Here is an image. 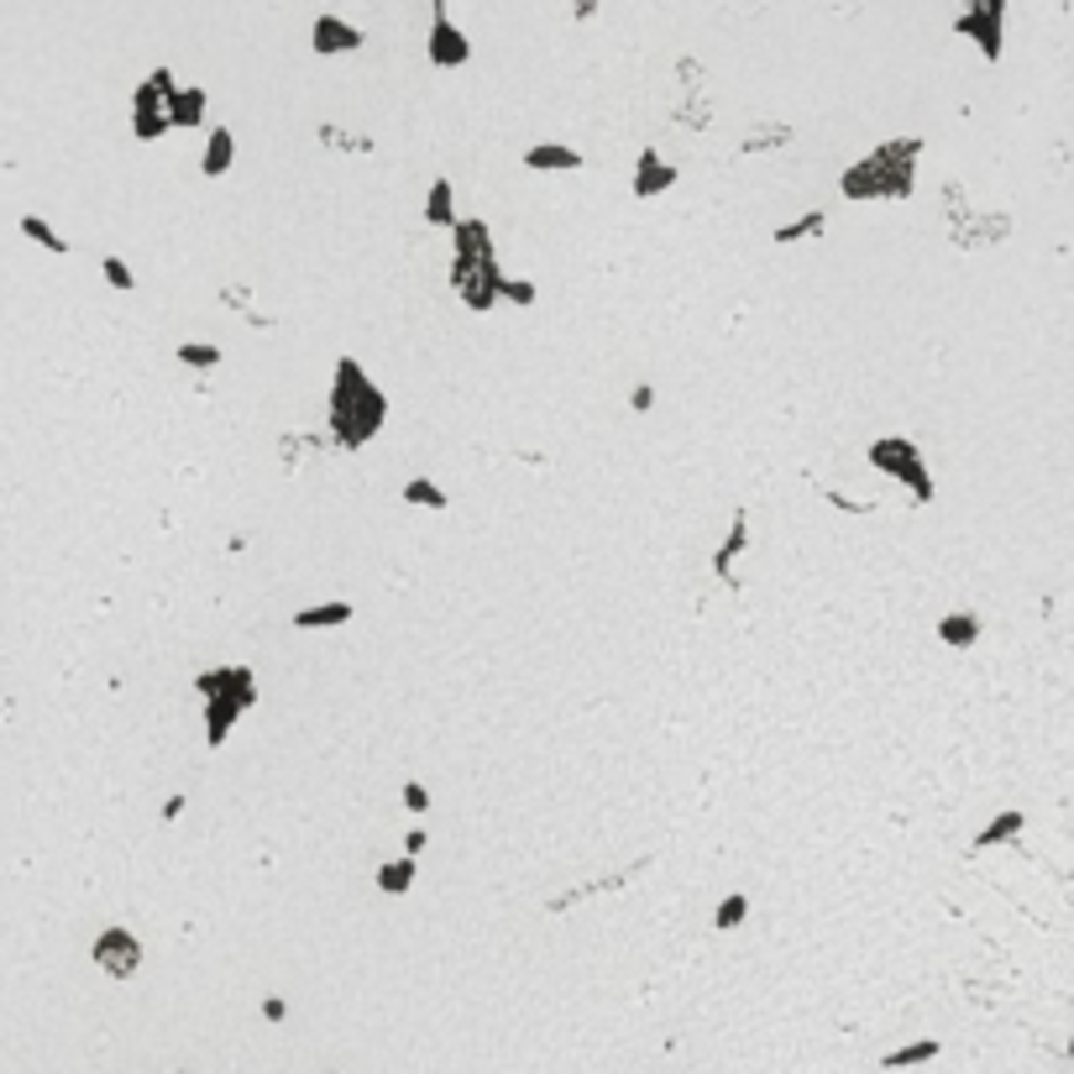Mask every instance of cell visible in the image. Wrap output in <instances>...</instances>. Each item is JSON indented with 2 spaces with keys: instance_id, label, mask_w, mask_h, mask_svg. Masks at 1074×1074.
Instances as JSON below:
<instances>
[{
  "instance_id": "4dcf8cb0",
  "label": "cell",
  "mask_w": 1074,
  "mask_h": 1074,
  "mask_svg": "<svg viewBox=\"0 0 1074 1074\" xmlns=\"http://www.w3.org/2000/svg\"><path fill=\"white\" fill-rule=\"evenodd\" d=\"M823 503H828V509H838V514H870V509H876V503H855V498L838 493V488H823Z\"/></svg>"
},
{
  "instance_id": "2e32d148",
  "label": "cell",
  "mask_w": 1074,
  "mask_h": 1074,
  "mask_svg": "<svg viewBox=\"0 0 1074 1074\" xmlns=\"http://www.w3.org/2000/svg\"><path fill=\"white\" fill-rule=\"evenodd\" d=\"M357 618V603H346V597H336V603H310V608H294V629H341V624H352Z\"/></svg>"
},
{
  "instance_id": "30bf717a",
  "label": "cell",
  "mask_w": 1074,
  "mask_h": 1074,
  "mask_svg": "<svg viewBox=\"0 0 1074 1074\" xmlns=\"http://www.w3.org/2000/svg\"><path fill=\"white\" fill-rule=\"evenodd\" d=\"M750 551V509H734L729 514V530H723V540H718V551H713V577L723 582V587H739V572H734V561Z\"/></svg>"
},
{
  "instance_id": "277c9868",
  "label": "cell",
  "mask_w": 1074,
  "mask_h": 1074,
  "mask_svg": "<svg viewBox=\"0 0 1074 1074\" xmlns=\"http://www.w3.org/2000/svg\"><path fill=\"white\" fill-rule=\"evenodd\" d=\"M195 692L205 702V744L220 750L241 723V713L258 702V671L252 666H210V671H195Z\"/></svg>"
},
{
  "instance_id": "d590c367",
  "label": "cell",
  "mask_w": 1074,
  "mask_h": 1074,
  "mask_svg": "<svg viewBox=\"0 0 1074 1074\" xmlns=\"http://www.w3.org/2000/svg\"><path fill=\"white\" fill-rule=\"evenodd\" d=\"M1070 1059H1074V1033H1070Z\"/></svg>"
},
{
  "instance_id": "836d02e7",
  "label": "cell",
  "mask_w": 1074,
  "mask_h": 1074,
  "mask_svg": "<svg viewBox=\"0 0 1074 1074\" xmlns=\"http://www.w3.org/2000/svg\"><path fill=\"white\" fill-rule=\"evenodd\" d=\"M425 844H430V834H425V828H409V834H404V859H419L425 855Z\"/></svg>"
},
{
  "instance_id": "9a60e30c",
  "label": "cell",
  "mask_w": 1074,
  "mask_h": 1074,
  "mask_svg": "<svg viewBox=\"0 0 1074 1074\" xmlns=\"http://www.w3.org/2000/svg\"><path fill=\"white\" fill-rule=\"evenodd\" d=\"M231 163H237V132L231 126H210L205 132V153H199V174L205 179H220Z\"/></svg>"
},
{
  "instance_id": "f546056e",
  "label": "cell",
  "mask_w": 1074,
  "mask_h": 1074,
  "mask_svg": "<svg viewBox=\"0 0 1074 1074\" xmlns=\"http://www.w3.org/2000/svg\"><path fill=\"white\" fill-rule=\"evenodd\" d=\"M398 796H404V807H409V813H430V802H436L425 781H404V792H398Z\"/></svg>"
},
{
  "instance_id": "d6a6232c",
  "label": "cell",
  "mask_w": 1074,
  "mask_h": 1074,
  "mask_svg": "<svg viewBox=\"0 0 1074 1074\" xmlns=\"http://www.w3.org/2000/svg\"><path fill=\"white\" fill-rule=\"evenodd\" d=\"M283 1016H289V1001H283L279 991L262 995V1022H283Z\"/></svg>"
},
{
  "instance_id": "ba28073f",
  "label": "cell",
  "mask_w": 1074,
  "mask_h": 1074,
  "mask_svg": "<svg viewBox=\"0 0 1074 1074\" xmlns=\"http://www.w3.org/2000/svg\"><path fill=\"white\" fill-rule=\"evenodd\" d=\"M90 959H95L100 976L111 980H132L142 970V938L126 928V922H105L90 943Z\"/></svg>"
},
{
  "instance_id": "4fadbf2b",
  "label": "cell",
  "mask_w": 1074,
  "mask_h": 1074,
  "mask_svg": "<svg viewBox=\"0 0 1074 1074\" xmlns=\"http://www.w3.org/2000/svg\"><path fill=\"white\" fill-rule=\"evenodd\" d=\"M210 116V90L205 84H179L174 95H168V126L174 132H199Z\"/></svg>"
},
{
  "instance_id": "ffe728a7",
  "label": "cell",
  "mask_w": 1074,
  "mask_h": 1074,
  "mask_svg": "<svg viewBox=\"0 0 1074 1074\" xmlns=\"http://www.w3.org/2000/svg\"><path fill=\"white\" fill-rule=\"evenodd\" d=\"M938 639H943L949 650H970V645L980 639V614H970V608L943 614V618H938Z\"/></svg>"
},
{
  "instance_id": "8fae6325",
  "label": "cell",
  "mask_w": 1074,
  "mask_h": 1074,
  "mask_svg": "<svg viewBox=\"0 0 1074 1074\" xmlns=\"http://www.w3.org/2000/svg\"><path fill=\"white\" fill-rule=\"evenodd\" d=\"M362 42H367V32H362V27H352V21H341V17H315V27H310V48H315L320 59L357 53Z\"/></svg>"
},
{
  "instance_id": "cb8c5ba5",
  "label": "cell",
  "mask_w": 1074,
  "mask_h": 1074,
  "mask_svg": "<svg viewBox=\"0 0 1074 1074\" xmlns=\"http://www.w3.org/2000/svg\"><path fill=\"white\" fill-rule=\"evenodd\" d=\"M174 357H179L184 367H195V373H210V367L226 362V352H220L216 341H179V346H174Z\"/></svg>"
},
{
  "instance_id": "7c38bea8",
  "label": "cell",
  "mask_w": 1074,
  "mask_h": 1074,
  "mask_svg": "<svg viewBox=\"0 0 1074 1074\" xmlns=\"http://www.w3.org/2000/svg\"><path fill=\"white\" fill-rule=\"evenodd\" d=\"M677 168L671 163L660 158V147H639V158H635V199H656V195H666V189H677Z\"/></svg>"
},
{
  "instance_id": "44dd1931",
  "label": "cell",
  "mask_w": 1074,
  "mask_h": 1074,
  "mask_svg": "<svg viewBox=\"0 0 1074 1074\" xmlns=\"http://www.w3.org/2000/svg\"><path fill=\"white\" fill-rule=\"evenodd\" d=\"M415 880H419V865L398 855V859H383L378 876H373V886H378L383 896H409V886H415Z\"/></svg>"
},
{
  "instance_id": "6da1fadb",
  "label": "cell",
  "mask_w": 1074,
  "mask_h": 1074,
  "mask_svg": "<svg viewBox=\"0 0 1074 1074\" xmlns=\"http://www.w3.org/2000/svg\"><path fill=\"white\" fill-rule=\"evenodd\" d=\"M383 419H388V394L367 378V367L357 357H336V378H331V398H325V430L336 436V446L362 451L383 430Z\"/></svg>"
},
{
  "instance_id": "e0dca14e",
  "label": "cell",
  "mask_w": 1074,
  "mask_h": 1074,
  "mask_svg": "<svg viewBox=\"0 0 1074 1074\" xmlns=\"http://www.w3.org/2000/svg\"><path fill=\"white\" fill-rule=\"evenodd\" d=\"M425 226H436V231H451L457 226V189H451L446 174L430 179V189H425Z\"/></svg>"
},
{
  "instance_id": "e575fe53",
  "label": "cell",
  "mask_w": 1074,
  "mask_h": 1074,
  "mask_svg": "<svg viewBox=\"0 0 1074 1074\" xmlns=\"http://www.w3.org/2000/svg\"><path fill=\"white\" fill-rule=\"evenodd\" d=\"M184 807H189V796H184V792H174V796H168V802H163V823H179V817H184Z\"/></svg>"
},
{
  "instance_id": "ac0fdd59",
  "label": "cell",
  "mask_w": 1074,
  "mask_h": 1074,
  "mask_svg": "<svg viewBox=\"0 0 1074 1074\" xmlns=\"http://www.w3.org/2000/svg\"><path fill=\"white\" fill-rule=\"evenodd\" d=\"M1022 828H1028V813H1022V807H1007V813H995L991 823H986V828L970 838V849H995V844H1012Z\"/></svg>"
},
{
  "instance_id": "603a6c76",
  "label": "cell",
  "mask_w": 1074,
  "mask_h": 1074,
  "mask_svg": "<svg viewBox=\"0 0 1074 1074\" xmlns=\"http://www.w3.org/2000/svg\"><path fill=\"white\" fill-rule=\"evenodd\" d=\"M17 226H21V237H27V241H38L42 252H53V258H69V237H63V231H59V226H53V220H42V216H21Z\"/></svg>"
},
{
  "instance_id": "3957f363",
  "label": "cell",
  "mask_w": 1074,
  "mask_h": 1074,
  "mask_svg": "<svg viewBox=\"0 0 1074 1074\" xmlns=\"http://www.w3.org/2000/svg\"><path fill=\"white\" fill-rule=\"evenodd\" d=\"M917 153H922L917 137L886 142L870 158H859L855 168H844L838 189H844V199H907L917 184Z\"/></svg>"
},
{
  "instance_id": "9c48e42d",
  "label": "cell",
  "mask_w": 1074,
  "mask_h": 1074,
  "mask_svg": "<svg viewBox=\"0 0 1074 1074\" xmlns=\"http://www.w3.org/2000/svg\"><path fill=\"white\" fill-rule=\"evenodd\" d=\"M467 59H472V42H467V32L451 21V11L436 0V6H430V63H436V69H461Z\"/></svg>"
},
{
  "instance_id": "5b68a950",
  "label": "cell",
  "mask_w": 1074,
  "mask_h": 1074,
  "mask_svg": "<svg viewBox=\"0 0 1074 1074\" xmlns=\"http://www.w3.org/2000/svg\"><path fill=\"white\" fill-rule=\"evenodd\" d=\"M870 467H876L880 478H891L901 482L907 493H913V503H934V472H928V461H922V446L907 436H876L870 440Z\"/></svg>"
},
{
  "instance_id": "7a4b0ae2",
  "label": "cell",
  "mask_w": 1074,
  "mask_h": 1074,
  "mask_svg": "<svg viewBox=\"0 0 1074 1074\" xmlns=\"http://www.w3.org/2000/svg\"><path fill=\"white\" fill-rule=\"evenodd\" d=\"M451 289L461 294V304L482 315L503 299V268H498V252H493V237L478 216H457L451 226Z\"/></svg>"
},
{
  "instance_id": "83f0119b",
  "label": "cell",
  "mask_w": 1074,
  "mask_h": 1074,
  "mask_svg": "<svg viewBox=\"0 0 1074 1074\" xmlns=\"http://www.w3.org/2000/svg\"><path fill=\"white\" fill-rule=\"evenodd\" d=\"M320 142H331V147H352V153H373V137H346L341 126H320Z\"/></svg>"
},
{
  "instance_id": "5bb4252c",
  "label": "cell",
  "mask_w": 1074,
  "mask_h": 1074,
  "mask_svg": "<svg viewBox=\"0 0 1074 1074\" xmlns=\"http://www.w3.org/2000/svg\"><path fill=\"white\" fill-rule=\"evenodd\" d=\"M524 168H535V174H572V168H582V153L577 147H566V142H535V147H524Z\"/></svg>"
},
{
  "instance_id": "f1b7e54d",
  "label": "cell",
  "mask_w": 1074,
  "mask_h": 1074,
  "mask_svg": "<svg viewBox=\"0 0 1074 1074\" xmlns=\"http://www.w3.org/2000/svg\"><path fill=\"white\" fill-rule=\"evenodd\" d=\"M503 299L519 304V310H530L535 304V279H503Z\"/></svg>"
},
{
  "instance_id": "4316f807",
  "label": "cell",
  "mask_w": 1074,
  "mask_h": 1074,
  "mask_svg": "<svg viewBox=\"0 0 1074 1074\" xmlns=\"http://www.w3.org/2000/svg\"><path fill=\"white\" fill-rule=\"evenodd\" d=\"M100 273H105V283H111L116 294H132V289H137V273L126 268L121 252H105V258H100Z\"/></svg>"
},
{
  "instance_id": "8992f818",
  "label": "cell",
  "mask_w": 1074,
  "mask_h": 1074,
  "mask_svg": "<svg viewBox=\"0 0 1074 1074\" xmlns=\"http://www.w3.org/2000/svg\"><path fill=\"white\" fill-rule=\"evenodd\" d=\"M179 84H174V69L168 63H158L147 80L132 90V137L137 142H158L168 137L174 126H168V95H174Z\"/></svg>"
},
{
  "instance_id": "8d00e7d4",
  "label": "cell",
  "mask_w": 1074,
  "mask_h": 1074,
  "mask_svg": "<svg viewBox=\"0 0 1074 1074\" xmlns=\"http://www.w3.org/2000/svg\"><path fill=\"white\" fill-rule=\"evenodd\" d=\"M174 1074H189V1070H174Z\"/></svg>"
},
{
  "instance_id": "d4e9b609",
  "label": "cell",
  "mask_w": 1074,
  "mask_h": 1074,
  "mask_svg": "<svg viewBox=\"0 0 1074 1074\" xmlns=\"http://www.w3.org/2000/svg\"><path fill=\"white\" fill-rule=\"evenodd\" d=\"M404 503H419V509H436L440 514V509H451V493L436 478H409L404 482Z\"/></svg>"
},
{
  "instance_id": "7402d4cb",
  "label": "cell",
  "mask_w": 1074,
  "mask_h": 1074,
  "mask_svg": "<svg viewBox=\"0 0 1074 1074\" xmlns=\"http://www.w3.org/2000/svg\"><path fill=\"white\" fill-rule=\"evenodd\" d=\"M943 1054V1043L938 1037H917V1043H907V1049H891V1054H880V1070H917V1064H934V1059Z\"/></svg>"
},
{
  "instance_id": "1f68e13d",
  "label": "cell",
  "mask_w": 1074,
  "mask_h": 1074,
  "mask_svg": "<svg viewBox=\"0 0 1074 1074\" xmlns=\"http://www.w3.org/2000/svg\"><path fill=\"white\" fill-rule=\"evenodd\" d=\"M629 409H635V415H650V409H656V383L639 378L635 388H629Z\"/></svg>"
},
{
  "instance_id": "52a82bcc",
  "label": "cell",
  "mask_w": 1074,
  "mask_h": 1074,
  "mask_svg": "<svg viewBox=\"0 0 1074 1074\" xmlns=\"http://www.w3.org/2000/svg\"><path fill=\"white\" fill-rule=\"evenodd\" d=\"M955 32L976 42L986 63H1001V48H1007V0H976V6H964L955 17Z\"/></svg>"
},
{
  "instance_id": "d6986e66",
  "label": "cell",
  "mask_w": 1074,
  "mask_h": 1074,
  "mask_svg": "<svg viewBox=\"0 0 1074 1074\" xmlns=\"http://www.w3.org/2000/svg\"><path fill=\"white\" fill-rule=\"evenodd\" d=\"M828 231V210H802L796 220H781L776 231H771V241L776 247H796V241H817Z\"/></svg>"
},
{
  "instance_id": "484cf974",
  "label": "cell",
  "mask_w": 1074,
  "mask_h": 1074,
  "mask_svg": "<svg viewBox=\"0 0 1074 1074\" xmlns=\"http://www.w3.org/2000/svg\"><path fill=\"white\" fill-rule=\"evenodd\" d=\"M744 917H750V896H744V891H729L713 907V928H718V934H734V928H744Z\"/></svg>"
}]
</instances>
